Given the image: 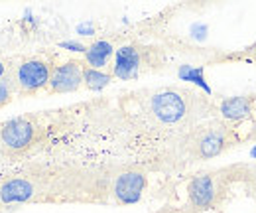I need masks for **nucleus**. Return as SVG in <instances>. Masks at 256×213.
Listing matches in <instances>:
<instances>
[{"label": "nucleus", "mask_w": 256, "mask_h": 213, "mask_svg": "<svg viewBox=\"0 0 256 213\" xmlns=\"http://www.w3.org/2000/svg\"><path fill=\"white\" fill-rule=\"evenodd\" d=\"M140 95L138 105L142 117L152 128L168 130L172 136L209 121L219 113V105L209 95L184 85H170Z\"/></svg>", "instance_id": "1"}, {"label": "nucleus", "mask_w": 256, "mask_h": 213, "mask_svg": "<svg viewBox=\"0 0 256 213\" xmlns=\"http://www.w3.org/2000/svg\"><path fill=\"white\" fill-rule=\"evenodd\" d=\"M240 142L242 136L238 132V124H230L223 119H209L172 136L158 160L172 168H186L223 156Z\"/></svg>", "instance_id": "2"}, {"label": "nucleus", "mask_w": 256, "mask_h": 213, "mask_svg": "<svg viewBox=\"0 0 256 213\" xmlns=\"http://www.w3.org/2000/svg\"><path fill=\"white\" fill-rule=\"evenodd\" d=\"M252 168L246 166H226L211 172L195 174L188 182V201L184 213H201L217 209L226 197L228 187L238 180H244Z\"/></svg>", "instance_id": "3"}, {"label": "nucleus", "mask_w": 256, "mask_h": 213, "mask_svg": "<svg viewBox=\"0 0 256 213\" xmlns=\"http://www.w3.org/2000/svg\"><path fill=\"white\" fill-rule=\"evenodd\" d=\"M168 65V56L162 46L130 42L116 50L112 58V77L134 81L144 73L162 71Z\"/></svg>", "instance_id": "4"}, {"label": "nucleus", "mask_w": 256, "mask_h": 213, "mask_svg": "<svg viewBox=\"0 0 256 213\" xmlns=\"http://www.w3.org/2000/svg\"><path fill=\"white\" fill-rule=\"evenodd\" d=\"M42 126L32 115L14 117L0 122V152L10 160L24 158L38 146Z\"/></svg>", "instance_id": "5"}, {"label": "nucleus", "mask_w": 256, "mask_h": 213, "mask_svg": "<svg viewBox=\"0 0 256 213\" xmlns=\"http://www.w3.org/2000/svg\"><path fill=\"white\" fill-rule=\"evenodd\" d=\"M148 185V170L144 166H118L112 170L110 178V203L116 205H134L142 199Z\"/></svg>", "instance_id": "6"}, {"label": "nucleus", "mask_w": 256, "mask_h": 213, "mask_svg": "<svg viewBox=\"0 0 256 213\" xmlns=\"http://www.w3.org/2000/svg\"><path fill=\"white\" fill-rule=\"evenodd\" d=\"M54 67L56 65H52L44 58L22 60L10 71V75L14 79V85H16V93L24 95V97H30V95H36L40 91H48Z\"/></svg>", "instance_id": "7"}, {"label": "nucleus", "mask_w": 256, "mask_h": 213, "mask_svg": "<svg viewBox=\"0 0 256 213\" xmlns=\"http://www.w3.org/2000/svg\"><path fill=\"white\" fill-rule=\"evenodd\" d=\"M83 67L85 61L69 60L54 67L52 79L48 85L50 95H62V93H75L83 87Z\"/></svg>", "instance_id": "8"}, {"label": "nucleus", "mask_w": 256, "mask_h": 213, "mask_svg": "<svg viewBox=\"0 0 256 213\" xmlns=\"http://www.w3.org/2000/svg\"><path fill=\"white\" fill-rule=\"evenodd\" d=\"M219 115L221 119L230 124H240L244 121L256 119V93L246 95H234L226 97L219 103Z\"/></svg>", "instance_id": "9"}, {"label": "nucleus", "mask_w": 256, "mask_h": 213, "mask_svg": "<svg viewBox=\"0 0 256 213\" xmlns=\"http://www.w3.org/2000/svg\"><path fill=\"white\" fill-rule=\"evenodd\" d=\"M116 50L108 40H96L85 52V65L93 69H104L108 65L110 58H114Z\"/></svg>", "instance_id": "10"}, {"label": "nucleus", "mask_w": 256, "mask_h": 213, "mask_svg": "<svg viewBox=\"0 0 256 213\" xmlns=\"http://www.w3.org/2000/svg\"><path fill=\"white\" fill-rule=\"evenodd\" d=\"M112 73H106L102 69H93L89 65L83 67V87L89 91H102L112 83Z\"/></svg>", "instance_id": "11"}, {"label": "nucleus", "mask_w": 256, "mask_h": 213, "mask_svg": "<svg viewBox=\"0 0 256 213\" xmlns=\"http://www.w3.org/2000/svg\"><path fill=\"white\" fill-rule=\"evenodd\" d=\"M178 75L182 81H190L193 85H199V89L211 97V87L205 83V77H203V67H195V65H182L178 69Z\"/></svg>", "instance_id": "12"}, {"label": "nucleus", "mask_w": 256, "mask_h": 213, "mask_svg": "<svg viewBox=\"0 0 256 213\" xmlns=\"http://www.w3.org/2000/svg\"><path fill=\"white\" fill-rule=\"evenodd\" d=\"M217 61H246V63H256V42L238 50V52H232V54H224Z\"/></svg>", "instance_id": "13"}, {"label": "nucleus", "mask_w": 256, "mask_h": 213, "mask_svg": "<svg viewBox=\"0 0 256 213\" xmlns=\"http://www.w3.org/2000/svg\"><path fill=\"white\" fill-rule=\"evenodd\" d=\"M14 93H16L14 79H12V75H8V77H4V79L0 81V107L6 105V103H10Z\"/></svg>", "instance_id": "14"}, {"label": "nucleus", "mask_w": 256, "mask_h": 213, "mask_svg": "<svg viewBox=\"0 0 256 213\" xmlns=\"http://www.w3.org/2000/svg\"><path fill=\"white\" fill-rule=\"evenodd\" d=\"M62 48H67V50H73V52H87V48L85 46H81V44H77V42H64V44H60Z\"/></svg>", "instance_id": "15"}, {"label": "nucleus", "mask_w": 256, "mask_h": 213, "mask_svg": "<svg viewBox=\"0 0 256 213\" xmlns=\"http://www.w3.org/2000/svg\"><path fill=\"white\" fill-rule=\"evenodd\" d=\"M10 71H12V67H10L6 61L0 60V81H2L4 77H8V75H10Z\"/></svg>", "instance_id": "16"}, {"label": "nucleus", "mask_w": 256, "mask_h": 213, "mask_svg": "<svg viewBox=\"0 0 256 213\" xmlns=\"http://www.w3.org/2000/svg\"><path fill=\"white\" fill-rule=\"evenodd\" d=\"M160 213H184V209H180V211H176V209H162Z\"/></svg>", "instance_id": "17"}, {"label": "nucleus", "mask_w": 256, "mask_h": 213, "mask_svg": "<svg viewBox=\"0 0 256 213\" xmlns=\"http://www.w3.org/2000/svg\"><path fill=\"white\" fill-rule=\"evenodd\" d=\"M2 211H4V207H2V205H0V213H2Z\"/></svg>", "instance_id": "18"}]
</instances>
